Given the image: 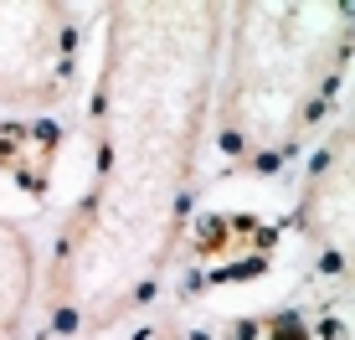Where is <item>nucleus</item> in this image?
<instances>
[{
	"label": "nucleus",
	"instance_id": "f03ea898",
	"mask_svg": "<svg viewBox=\"0 0 355 340\" xmlns=\"http://www.w3.org/2000/svg\"><path fill=\"white\" fill-rule=\"evenodd\" d=\"M232 42L216 103V150L232 165H278L324 114L329 88L350 57V6L248 0L227 6Z\"/></svg>",
	"mask_w": 355,
	"mask_h": 340
},
{
	"label": "nucleus",
	"instance_id": "0eeeda50",
	"mask_svg": "<svg viewBox=\"0 0 355 340\" xmlns=\"http://www.w3.org/2000/svg\"><path fill=\"white\" fill-rule=\"evenodd\" d=\"M31 289H36V248L21 222L0 216V340L21 330L31 309Z\"/></svg>",
	"mask_w": 355,
	"mask_h": 340
},
{
	"label": "nucleus",
	"instance_id": "20e7f679",
	"mask_svg": "<svg viewBox=\"0 0 355 340\" xmlns=\"http://www.w3.org/2000/svg\"><path fill=\"white\" fill-rule=\"evenodd\" d=\"M186 258H191V278L196 284H242V278H258L273 263L278 232L263 216L248 212H211L196 227H186Z\"/></svg>",
	"mask_w": 355,
	"mask_h": 340
},
{
	"label": "nucleus",
	"instance_id": "7ed1b4c3",
	"mask_svg": "<svg viewBox=\"0 0 355 340\" xmlns=\"http://www.w3.org/2000/svg\"><path fill=\"white\" fill-rule=\"evenodd\" d=\"M83 26L72 6L52 0H0V103L52 108L78 78Z\"/></svg>",
	"mask_w": 355,
	"mask_h": 340
},
{
	"label": "nucleus",
	"instance_id": "f257e3e1",
	"mask_svg": "<svg viewBox=\"0 0 355 340\" xmlns=\"http://www.w3.org/2000/svg\"><path fill=\"white\" fill-rule=\"evenodd\" d=\"M227 6L144 0L108 10L93 103V186L57 242L46 305L62 330H108L155 294L186 237V206Z\"/></svg>",
	"mask_w": 355,
	"mask_h": 340
},
{
	"label": "nucleus",
	"instance_id": "6e6552de",
	"mask_svg": "<svg viewBox=\"0 0 355 340\" xmlns=\"http://www.w3.org/2000/svg\"><path fill=\"white\" fill-rule=\"evenodd\" d=\"M165 340H175V335H165Z\"/></svg>",
	"mask_w": 355,
	"mask_h": 340
},
{
	"label": "nucleus",
	"instance_id": "39448f33",
	"mask_svg": "<svg viewBox=\"0 0 355 340\" xmlns=\"http://www.w3.org/2000/svg\"><path fill=\"white\" fill-rule=\"evenodd\" d=\"M355 170H350V124H340L329 144L320 150L309 180L299 196V227L320 248H345L350 237V196H355Z\"/></svg>",
	"mask_w": 355,
	"mask_h": 340
},
{
	"label": "nucleus",
	"instance_id": "423d86ee",
	"mask_svg": "<svg viewBox=\"0 0 355 340\" xmlns=\"http://www.w3.org/2000/svg\"><path fill=\"white\" fill-rule=\"evenodd\" d=\"M62 150V129L52 119H10L0 124V176L26 196H46L52 165Z\"/></svg>",
	"mask_w": 355,
	"mask_h": 340
}]
</instances>
